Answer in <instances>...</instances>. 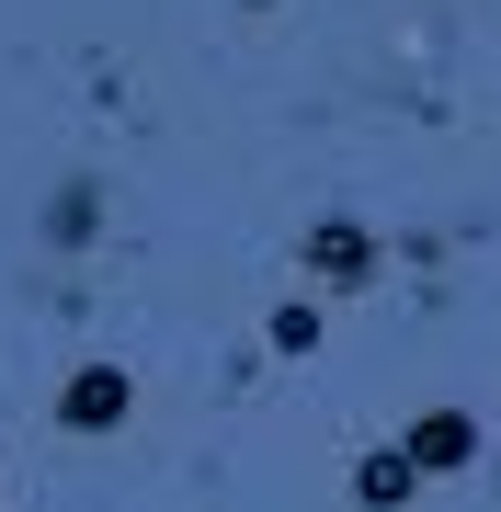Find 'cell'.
<instances>
[{
  "label": "cell",
  "instance_id": "5",
  "mask_svg": "<svg viewBox=\"0 0 501 512\" xmlns=\"http://www.w3.org/2000/svg\"><path fill=\"white\" fill-rule=\"evenodd\" d=\"M274 353H319V296H285L274 308Z\"/></svg>",
  "mask_w": 501,
  "mask_h": 512
},
{
  "label": "cell",
  "instance_id": "3",
  "mask_svg": "<svg viewBox=\"0 0 501 512\" xmlns=\"http://www.w3.org/2000/svg\"><path fill=\"white\" fill-rule=\"evenodd\" d=\"M399 456L422 467V478H456V467H479V410H422L399 433Z\"/></svg>",
  "mask_w": 501,
  "mask_h": 512
},
{
  "label": "cell",
  "instance_id": "4",
  "mask_svg": "<svg viewBox=\"0 0 501 512\" xmlns=\"http://www.w3.org/2000/svg\"><path fill=\"white\" fill-rule=\"evenodd\" d=\"M410 490H422V467H410L399 444H376V456L353 467V501H365V512H410Z\"/></svg>",
  "mask_w": 501,
  "mask_h": 512
},
{
  "label": "cell",
  "instance_id": "1",
  "mask_svg": "<svg viewBox=\"0 0 501 512\" xmlns=\"http://www.w3.org/2000/svg\"><path fill=\"white\" fill-rule=\"evenodd\" d=\"M376 262H388V239L353 228V217H319V228L297 239V274H308L319 296H365V285H376Z\"/></svg>",
  "mask_w": 501,
  "mask_h": 512
},
{
  "label": "cell",
  "instance_id": "2",
  "mask_svg": "<svg viewBox=\"0 0 501 512\" xmlns=\"http://www.w3.org/2000/svg\"><path fill=\"white\" fill-rule=\"evenodd\" d=\"M126 410H137V376L126 365H80L69 387H57V433H114Z\"/></svg>",
  "mask_w": 501,
  "mask_h": 512
}]
</instances>
